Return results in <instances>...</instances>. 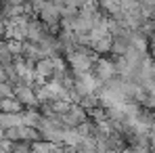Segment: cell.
<instances>
[{"instance_id": "cell-1", "label": "cell", "mask_w": 155, "mask_h": 153, "mask_svg": "<svg viewBox=\"0 0 155 153\" xmlns=\"http://www.w3.org/2000/svg\"><path fill=\"white\" fill-rule=\"evenodd\" d=\"M76 88H78V92H82V95H90V92H94V88H97V80L90 76L88 72H86V74H80V80H78Z\"/></svg>"}, {"instance_id": "cell-2", "label": "cell", "mask_w": 155, "mask_h": 153, "mask_svg": "<svg viewBox=\"0 0 155 153\" xmlns=\"http://www.w3.org/2000/svg\"><path fill=\"white\" fill-rule=\"evenodd\" d=\"M90 63H92V59L88 57V55H84V52H74L71 55V65H74V69L80 72V74H86L88 72V67H90Z\"/></svg>"}, {"instance_id": "cell-3", "label": "cell", "mask_w": 155, "mask_h": 153, "mask_svg": "<svg viewBox=\"0 0 155 153\" xmlns=\"http://www.w3.org/2000/svg\"><path fill=\"white\" fill-rule=\"evenodd\" d=\"M15 97L21 103H25V105H36V103H38V97L31 92L29 86H17V88H15Z\"/></svg>"}, {"instance_id": "cell-4", "label": "cell", "mask_w": 155, "mask_h": 153, "mask_svg": "<svg viewBox=\"0 0 155 153\" xmlns=\"http://www.w3.org/2000/svg\"><path fill=\"white\" fill-rule=\"evenodd\" d=\"M115 72V65L109 63V61H99L97 63V78L99 80H109Z\"/></svg>"}, {"instance_id": "cell-5", "label": "cell", "mask_w": 155, "mask_h": 153, "mask_svg": "<svg viewBox=\"0 0 155 153\" xmlns=\"http://www.w3.org/2000/svg\"><path fill=\"white\" fill-rule=\"evenodd\" d=\"M21 101L17 97H2L0 99V111H19Z\"/></svg>"}, {"instance_id": "cell-6", "label": "cell", "mask_w": 155, "mask_h": 153, "mask_svg": "<svg viewBox=\"0 0 155 153\" xmlns=\"http://www.w3.org/2000/svg\"><path fill=\"white\" fill-rule=\"evenodd\" d=\"M132 46H134V51L136 52H145L147 51V40L145 38H140V36H132Z\"/></svg>"}, {"instance_id": "cell-7", "label": "cell", "mask_w": 155, "mask_h": 153, "mask_svg": "<svg viewBox=\"0 0 155 153\" xmlns=\"http://www.w3.org/2000/svg\"><path fill=\"white\" fill-rule=\"evenodd\" d=\"M122 0H103L105 8H109V11H113V13H117L120 8H122V4H120Z\"/></svg>"}, {"instance_id": "cell-8", "label": "cell", "mask_w": 155, "mask_h": 153, "mask_svg": "<svg viewBox=\"0 0 155 153\" xmlns=\"http://www.w3.org/2000/svg\"><path fill=\"white\" fill-rule=\"evenodd\" d=\"M2 34H4V23L0 21V36H2Z\"/></svg>"}, {"instance_id": "cell-9", "label": "cell", "mask_w": 155, "mask_h": 153, "mask_svg": "<svg viewBox=\"0 0 155 153\" xmlns=\"http://www.w3.org/2000/svg\"><path fill=\"white\" fill-rule=\"evenodd\" d=\"M151 141H153V149H155V132H153V136H151Z\"/></svg>"}]
</instances>
